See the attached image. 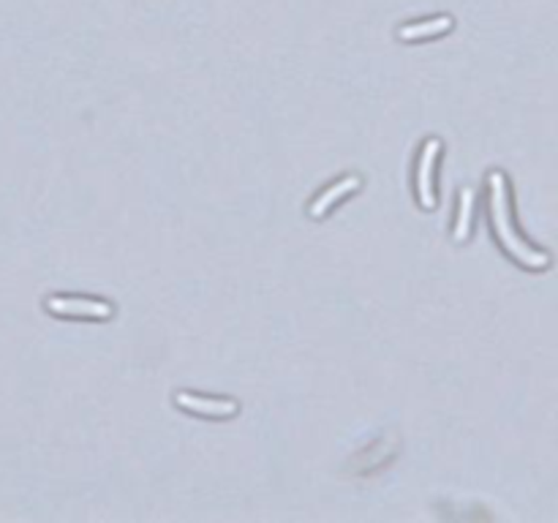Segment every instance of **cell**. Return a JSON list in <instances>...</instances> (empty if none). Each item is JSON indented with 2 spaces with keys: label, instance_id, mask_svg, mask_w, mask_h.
Returning <instances> with one entry per match:
<instances>
[{
  "label": "cell",
  "instance_id": "7",
  "mask_svg": "<svg viewBox=\"0 0 558 523\" xmlns=\"http://www.w3.org/2000/svg\"><path fill=\"white\" fill-rule=\"evenodd\" d=\"M471 202H474V194H471V188H466L461 194V213H458V224H455V240H466V235H469V227H471Z\"/></svg>",
  "mask_w": 558,
  "mask_h": 523
},
{
  "label": "cell",
  "instance_id": "4",
  "mask_svg": "<svg viewBox=\"0 0 558 523\" xmlns=\"http://www.w3.org/2000/svg\"><path fill=\"white\" fill-rule=\"evenodd\" d=\"M178 403L183 409H188L194 414H204V417H232L237 411L235 401H227V398H199V395H188V393H180Z\"/></svg>",
  "mask_w": 558,
  "mask_h": 523
},
{
  "label": "cell",
  "instance_id": "6",
  "mask_svg": "<svg viewBox=\"0 0 558 523\" xmlns=\"http://www.w3.org/2000/svg\"><path fill=\"white\" fill-rule=\"evenodd\" d=\"M453 28V20L450 17H438V20H430V22H420V25H406L401 28V38H425V36H438L444 30Z\"/></svg>",
  "mask_w": 558,
  "mask_h": 523
},
{
  "label": "cell",
  "instance_id": "2",
  "mask_svg": "<svg viewBox=\"0 0 558 523\" xmlns=\"http://www.w3.org/2000/svg\"><path fill=\"white\" fill-rule=\"evenodd\" d=\"M46 308L61 317H96L106 320L112 317V305L104 300H90V297H49Z\"/></svg>",
  "mask_w": 558,
  "mask_h": 523
},
{
  "label": "cell",
  "instance_id": "1",
  "mask_svg": "<svg viewBox=\"0 0 558 523\" xmlns=\"http://www.w3.org/2000/svg\"><path fill=\"white\" fill-rule=\"evenodd\" d=\"M490 219H493V229L498 243L504 245V251L521 262L529 270H545L550 265V256L534 245H529L512 227V213H510V194H507V180L501 172L490 175Z\"/></svg>",
  "mask_w": 558,
  "mask_h": 523
},
{
  "label": "cell",
  "instance_id": "5",
  "mask_svg": "<svg viewBox=\"0 0 558 523\" xmlns=\"http://www.w3.org/2000/svg\"><path fill=\"white\" fill-rule=\"evenodd\" d=\"M357 186H360V180H357L354 175H349V178L338 180V183H335L332 188H327V191H324V194H321V196L311 204V216H313V219H321V216L329 211V207H332L335 202H338L341 196H346L349 191H354Z\"/></svg>",
  "mask_w": 558,
  "mask_h": 523
},
{
  "label": "cell",
  "instance_id": "3",
  "mask_svg": "<svg viewBox=\"0 0 558 523\" xmlns=\"http://www.w3.org/2000/svg\"><path fill=\"white\" fill-rule=\"evenodd\" d=\"M438 147H441L438 139H430L422 147V159H420V167H417V194H420L422 207H433L436 204V196H433V164H436Z\"/></svg>",
  "mask_w": 558,
  "mask_h": 523
}]
</instances>
